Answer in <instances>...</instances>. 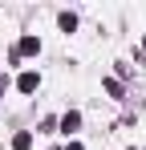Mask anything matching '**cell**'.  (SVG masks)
Returning <instances> with one entry per match:
<instances>
[{
    "instance_id": "cell-1",
    "label": "cell",
    "mask_w": 146,
    "mask_h": 150,
    "mask_svg": "<svg viewBox=\"0 0 146 150\" xmlns=\"http://www.w3.org/2000/svg\"><path fill=\"white\" fill-rule=\"evenodd\" d=\"M33 53H41V41H37V37H21V45H16V53H12V61H16V57H33Z\"/></svg>"
},
{
    "instance_id": "cell-2",
    "label": "cell",
    "mask_w": 146,
    "mask_h": 150,
    "mask_svg": "<svg viewBox=\"0 0 146 150\" xmlns=\"http://www.w3.org/2000/svg\"><path fill=\"white\" fill-rule=\"evenodd\" d=\"M37 85H41V77L33 73V69H28V73H21V77H16V89H21V93H37Z\"/></svg>"
},
{
    "instance_id": "cell-3",
    "label": "cell",
    "mask_w": 146,
    "mask_h": 150,
    "mask_svg": "<svg viewBox=\"0 0 146 150\" xmlns=\"http://www.w3.org/2000/svg\"><path fill=\"white\" fill-rule=\"evenodd\" d=\"M77 126H81V114H77V110H69V114L61 118V130H65V134H73Z\"/></svg>"
},
{
    "instance_id": "cell-4",
    "label": "cell",
    "mask_w": 146,
    "mask_h": 150,
    "mask_svg": "<svg viewBox=\"0 0 146 150\" xmlns=\"http://www.w3.org/2000/svg\"><path fill=\"white\" fill-rule=\"evenodd\" d=\"M57 25H61V33H73V28H77V16H73V12H61Z\"/></svg>"
},
{
    "instance_id": "cell-5",
    "label": "cell",
    "mask_w": 146,
    "mask_h": 150,
    "mask_svg": "<svg viewBox=\"0 0 146 150\" xmlns=\"http://www.w3.org/2000/svg\"><path fill=\"white\" fill-rule=\"evenodd\" d=\"M28 146H33V134H28V130H21V134L12 138V150H28Z\"/></svg>"
},
{
    "instance_id": "cell-6",
    "label": "cell",
    "mask_w": 146,
    "mask_h": 150,
    "mask_svg": "<svg viewBox=\"0 0 146 150\" xmlns=\"http://www.w3.org/2000/svg\"><path fill=\"white\" fill-rule=\"evenodd\" d=\"M69 150H85V146H81V142H69Z\"/></svg>"
},
{
    "instance_id": "cell-7",
    "label": "cell",
    "mask_w": 146,
    "mask_h": 150,
    "mask_svg": "<svg viewBox=\"0 0 146 150\" xmlns=\"http://www.w3.org/2000/svg\"><path fill=\"white\" fill-rule=\"evenodd\" d=\"M0 93H4V77H0Z\"/></svg>"
},
{
    "instance_id": "cell-8",
    "label": "cell",
    "mask_w": 146,
    "mask_h": 150,
    "mask_svg": "<svg viewBox=\"0 0 146 150\" xmlns=\"http://www.w3.org/2000/svg\"><path fill=\"white\" fill-rule=\"evenodd\" d=\"M142 49H146V37H142Z\"/></svg>"
}]
</instances>
